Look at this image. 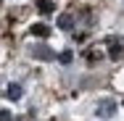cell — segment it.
Segmentation results:
<instances>
[{
  "mask_svg": "<svg viewBox=\"0 0 124 121\" xmlns=\"http://www.w3.org/2000/svg\"><path fill=\"white\" fill-rule=\"evenodd\" d=\"M116 111H119V105H116L114 97H103V100H98V105H95L98 119H111V116H116Z\"/></svg>",
  "mask_w": 124,
  "mask_h": 121,
  "instance_id": "6da1fadb",
  "label": "cell"
},
{
  "mask_svg": "<svg viewBox=\"0 0 124 121\" xmlns=\"http://www.w3.org/2000/svg\"><path fill=\"white\" fill-rule=\"evenodd\" d=\"M124 55V40L122 37H111L108 40V58L111 61H119Z\"/></svg>",
  "mask_w": 124,
  "mask_h": 121,
  "instance_id": "7a4b0ae2",
  "label": "cell"
},
{
  "mask_svg": "<svg viewBox=\"0 0 124 121\" xmlns=\"http://www.w3.org/2000/svg\"><path fill=\"white\" fill-rule=\"evenodd\" d=\"M29 53H32L37 61H55V53H53L48 45H42V42H40V45H32V48H29Z\"/></svg>",
  "mask_w": 124,
  "mask_h": 121,
  "instance_id": "3957f363",
  "label": "cell"
},
{
  "mask_svg": "<svg viewBox=\"0 0 124 121\" xmlns=\"http://www.w3.org/2000/svg\"><path fill=\"white\" fill-rule=\"evenodd\" d=\"M5 95H8V100H19V97L24 95V87L13 82V84H8V87H5Z\"/></svg>",
  "mask_w": 124,
  "mask_h": 121,
  "instance_id": "277c9868",
  "label": "cell"
},
{
  "mask_svg": "<svg viewBox=\"0 0 124 121\" xmlns=\"http://www.w3.org/2000/svg\"><path fill=\"white\" fill-rule=\"evenodd\" d=\"M58 29H63V32L74 29V16H71V13H63V16H58Z\"/></svg>",
  "mask_w": 124,
  "mask_h": 121,
  "instance_id": "5b68a950",
  "label": "cell"
},
{
  "mask_svg": "<svg viewBox=\"0 0 124 121\" xmlns=\"http://www.w3.org/2000/svg\"><path fill=\"white\" fill-rule=\"evenodd\" d=\"M29 32H32L34 37H48V34H50V26H48V24H34Z\"/></svg>",
  "mask_w": 124,
  "mask_h": 121,
  "instance_id": "8992f818",
  "label": "cell"
},
{
  "mask_svg": "<svg viewBox=\"0 0 124 121\" xmlns=\"http://www.w3.org/2000/svg\"><path fill=\"white\" fill-rule=\"evenodd\" d=\"M37 8H40L42 13H53L55 5H53V0H37Z\"/></svg>",
  "mask_w": 124,
  "mask_h": 121,
  "instance_id": "52a82bcc",
  "label": "cell"
},
{
  "mask_svg": "<svg viewBox=\"0 0 124 121\" xmlns=\"http://www.w3.org/2000/svg\"><path fill=\"white\" fill-rule=\"evenodd\" d=\"M71 58H74V53H71V50H63V53L58 55V61H61L63 66H69V63H71Z\"/></svg>",
  "mask_w": 124,
  "mask_h": 121,
  "instance_id": "ba28073f",
  "label": "cell"
},
{
  "mask_svg": "<svg viewBox=\"0 0 124 121\" xmlns=\"http://www.w3.org/2000/svg\"><path fill=\"white\" fill-rule=\"evenodd\" d=\"M0 121H13V116H11V111H0Z\"/></svg>",
  "mask_w": 124,
  "mask_h": 121,
  "instance_id": "9c48e42d",
  "label": "cell"
}]
</instances>
